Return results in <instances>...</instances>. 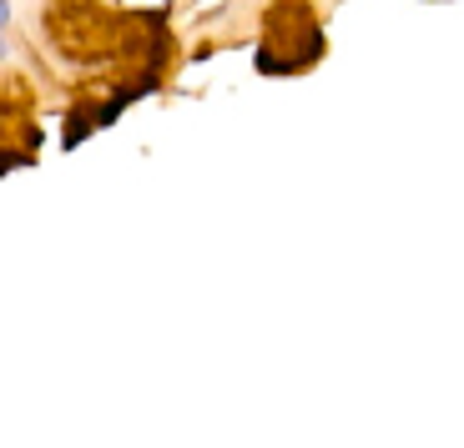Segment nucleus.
Here are the masks:
<instances>
[]
</instances>
